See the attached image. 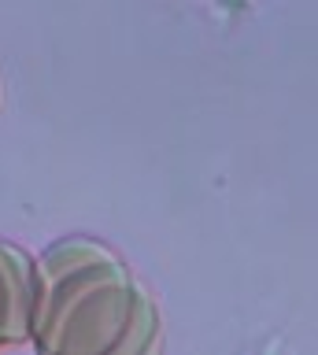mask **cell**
Instances as JSON below:
<instances>
[{
  "instance_id": "obj_1",
  "label": "cell",
  "mask_w": 318,
  "mask_h": 355,
  "mask_svg": "<svg viewBox=\"0 0 318 355\" xmlns=\"http://www.w3.org/2000/svg\"><path fill=\"white\" fill-rule=\"evenodd\" d=\"M30 344L37 352H152L159 311L112 248L67 237L34 263Z\"/></svg>"
},
{
  "instance_id": "obj_2",
  "label": "cell",
  "mask_w": 318,
  "mask_h": 355,
  "mask_svg": "<svg viewBox=\"0 0 318 355\" xmlns=\"http://www.w3.org/2000/svg\"><path fill=\"white\" fill-rule=\"evenodd\" d=\"M34 315V259L0 241V348L30 340Z\"/></svg>"
}]
</instances>
